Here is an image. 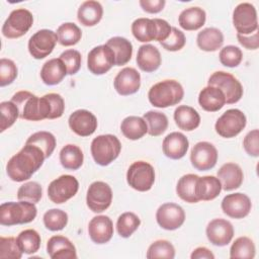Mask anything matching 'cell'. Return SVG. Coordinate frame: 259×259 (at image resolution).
<instances>
[{
  "label": "cell",
  "mask_w": 259,
  "mask_h": 259,
  "mask_svg": "<svg viewBox=\"0 0 259 259\" xmlns=\"http://www.w3.org/2000/svg\"><path fill=\"white\" fill-rule=\"evenodd\" d=\"M11 101L17 106L19 117L31 121L59 118L65 110V101L57 93L37 97L29 91H18L12 96Z\"/></svg>",
  "instance_id": "cell-1"
},
{
  "label": "cell",
  "mask_w": 259,
  "mask_h": 259,
  "mask_svg": "<svg viewBox=\"0 0 259 259\" xmlns=\"http://www.w3.org/2000/svg\"><path fill=\"white\" fill-rule=\"evenodd\" d=\"M45 159V154L38 147L25 144L17 154L9 159L6 165L7 175L15 182L25 181L41 167Z\"/></svg>",
  "instance_id": "cell-2"
},
{
  "label": "cell",
  "mask_w": 259,
  "mask_h": 259,
  "mask_svg": "<svg viewBox=\"0 0 259 259\" xmlns=\"http://www.w3.org/2000/svg\"><path fill=\"white\" fill-rule=\"evenodd\" d=\"M184 96L182 85L175 80H164L153 85L148 93L150 103L159 108L178 104Z\"/></svg>",
  "instance_id": "cell-3"
},
{
  "label": "cell",
  "mask_w": 259,
  "mask_h": 259,
  "mask_svg": "<svg viewBox=\"0 0 259 259\" xmlns=\"http://www.w3.org/2000/svg\"><path fill=\"white\" fill-rule=\"evenodd\" d=\"M37 213L34 203L19 200L8 201L0 205V224L2 226L22 225L32 222Z\"/></svg>",
  "instance_id": "cell-4"
},
{
  "label": "cell",
  "mask_w": 259,
  "mask_h": 259,
  "mask_svg": "<svg viewBox=\"0 0 259 259\" xmlns=\"http://www.w3.org/2000/svg\"><path fill=\"white\" fill-rule=\"evenodd\" d=\"M121 144L119 140L110 134L100 135L91 143V154L94 161L100 166H107L119 155Z\"/></svg>",
  "instance_id": "cell-5"
},
{
  "label": "cell",
  "mask_w": 259,
  "mask_h": 259,
  "mask_svg": "<svg viewBox=\"0 0 259 259\" xmlns=\"http://www.w3.org/2000/svg\"><path fill=\"white\" fill-rule=\"evenodd\" d=\"M207 84L221 89L225 95L226 103L233 104L238 102L243 96V86L240 81L232 74L217 71L211 74Z\"/></svg>",
  "instance_id": "cell-6"
},
{
  "label": "cell",
  "mask_w": 259,
  "mask_h": 259,
  "mask_svg": "<svg viewBox=\"0 0 259 259\" xmlns=\"http://www.w3.org/2000/svg\"><path fill=\"white\" fill-rule=\"evenodd\" d=\"M126 181L138 191L150 190L155 182L154 167L145 161L134 162L126 172Z\"/></svg>",
  "instance_id": "cell-7"
},
{
  "label": "cell",
  "mask_w": 259,
  "mask_h": 259,
  "mask_svg": "<svg viewBox=\"0 0 259 259\" xmlns=\"http://www.w3.org/2000/svg\"><path fill=\"white\" fill-rule=\"evenodd\" d=\"M33 16L24 8H18L9 14L2 26V33L7 38H17L24 35L32 26Z\"/></svg>",
  "instance_id": "cell-8"
},
{
  "label": "cell",
  "mask_w": 259,
  "mask_h": 259,
  "mask_svg": "<svg viewBox=\"0 0 259 259\" xmlns=\"http://www.w3.org/2000/svg\"><path fill=\"white\" fill-rule=\"evenodd\" d=\"M246 115L239 109L232 108L225 111L214 124L215 132L223 138H234L246 126Z\"/></svg>",
  "instance_id": "cell-9"
},
{
  "label": "cell",
  "mask_w": 259,
  "mask_h": 259,
  "mask_svg": "<svg viewBox=\"0 0 259 259\" xmlns=\"http://www.w3.org/2000/svg\"><path fill=\"white\" fill-rule=\"evenodd\" d=\"M78 189L79 182L74 176L62 175L50 183L48 196L54 203L61 204L75 196Z\"/></svg>",
  "instance_id": "cell-10"
},
{
  "label": "cell",
  "mask_w": 259,
  "mask_h": 259,
  "mask_svg": "<svg viewBox=\"0 0 259 259\" xmlns=\"http://www.w3.org/2000/svg\"><path fill=\"white\" fill-rule=\"evenodd\" d=\"M233 24L238 33L249 35L258 29L257 12L254 5L248 2L240 3L233 12Z\"/></svg>",
  "instance_id": "cell-11"
},
{
  "label": "cell",
  "mask_w": 259,
  "mask_h": 259,
  "mask_svg": "<svg viewBox=\"0 0 259 259\" xmlns=\"http://www.w3.org/2000/svg\"><path fill=\"white\" fill-rule=\"evenodd\" d=\"M112 201V190L110 186L103 181H95L90 184L86 202L87 206L93 212H102L107 209Z\"/></svg>",
  "instance_id": "cell-12"
},
{
  "label": "cell",
  "mask_w": 259,
  "mask_h": 259,
  "mask_svg": "<svg viewBox=\"0 0 259 259\" xmlns=\"http://www.w3.org/2000/svg\"><path fill=\"white\" fill-rule=\"evenodd\" d=\"M58 41V35L51 29H40L32 34L28 40V52L37 60L48 57Z\"/></svg>",
  "instance_id": "cell-13"
},
{
  "label": "cell",
  "mask_w": 259,
  "mask_h": 259,
  "mask_svg": "<svg viewBox=\"0 0 259 259\" xmlns=\"http://www.w3.org/2000/svg\"><path fill=\"white\" fill-rule=\"evenodd\" d=\"M115 65L114 54L106 45L93 48L87 58V67L94 75H103Z\"/></svg>",
  "instance_id": "cell-14"
},
{
  "label": "cell",
  "mask_w": 259,
  "mask_h": 259,
  "mask_svg": "<svg viewBox=\"0 0 259 259\" xmlns=\"http://www.w3.org/2000/svg\"><path fill=\"white\" fill-rule=\"evenodd\" d=\"M192 166L199 171H206L213 168L218 161V151L208 142H199L194 145L190 153Z\"/></svg>",
  "instance_id": "cell-15"
},
{
  "label": "cell",
  "mask_w": 259,
  "mask_h": 259,
  "mask_svg": "<svg viewBox=\"0 0 259 259\" xmlns=\"http://www.w3.org/2000/svg\"><path fill=\"white\" fill-rule=\"evenodd\" d=\"M158 225L168 231L180 228L185 221V212L183 208L173 202H167L159 206L156 212Z\"/></svg>",
  "instance_id": "cell-16"
},
{
  "label": "cell",
  "mask_w": 259,
  "mask_h": 259,
  "mask_svg": "<svg viewBox=\"0 0 259 259\" xmlns=\"http://www.w3.org/2000/svg\"><path fill=\"white\" fill-rule=\"evenodd\" d=\"M222 209L224 213L233 219H243L251 210L252 203L248 195L237 192L228 194L222 200Z\"/></svg>",
  "instance_id": "cell-17"
},
{
  "label": "cell",
  "mask_w": 259,
  "mask_h": 259,
  "mask_svg": "<svg viewBox=\"0 0 259 259\" xmlns=\"http://www.w3.org/2000/svg\"><path fill=\"white\" fill-rule=\"evenodd\" d=\"M206 237L214 246H226L234 237L233 225L227 220L214 219L206 227Z\"/></svg>",
  "instance_id": "cell-18"
},
{
  "label": "cell",
  "mask_w": 259,
  "mask_h": 259,
  "mask_svg": "<svg viewBox=\"0 0 259 259\" xmlns=\"http://www.w3.org/2000/svg\"><path fill=\"white\" fill-rule=\"evenodd\" d=\"M70 128L80 137L91 136L97 128V118L89 110L78 109L69 116Z\"/></svg>",
  "instance_id": "cell-19"
},
{
  "label": "cell",
  "mask_w": 259,
  "mask_h": 259,
  "mask_svg": "<svg viewBox=\"0 0 259 259\" xmlns=\"http://www.w3.org/2000/svg\"><path fill=\"white\" fill-rule=\"evenodd\" d=\"M114 89L120 95L126 96L138 92L141 86V75L135 69L125 67L117 73L113 81Z\"/></svg>",
  "instance_id": "cell-20"
},
{
  "label": "cell",
  "mask_w": 259,
  "mask_h": 259,
  "mask_svg": "<svg viewBox=\"0 0 259 259\" xmlns=\"http://www.w3.org/2000/svg\"><path fill=\"white\" fill-rule=\"evenodd\" d=\"M90 239L96 244H105L110 241L113 235V224L107 215L94 217L88 225Z\"/></svg>",
  "instance_id": "cell-21"
},
{
  "label": "cell",
  "mask_w": 259,
  "mask_h": 259,
  "mask_svg": "<svg viewBox=\"0 0 259 259\" xmlns=\"http://www.w3.org/2000/svg\"><path fill=\"white\" fill-rule=\"evenodd\" d=\"M47 252L52 259H76L77 253L73 243L64 236H53L47 243Z\"/></svg>",
  "instance_id": "cell-22"
},
{
  "label": "cell",
  "mask_w": 259,
  "mask_h": 259,
  "mask_svg": "<svg viewBox=\"0 0 259 259\" xmlns=\"http://www.w3.org/2000/svg\"><path fill=\"white\" fill-rule=\"evenodd\" d=\"M189 147V142L187 138L178 132H173L167 135L163 141L162 149L166 157L178 160L185 156Z\"/></svg>",
  "instance_id": "cell-23"
},
{
  "label": "cell",
  "mask_w": 259,
  "mask_h": 259,
  "mask_svg": "<svg viewBox=\"0 0 259 259\" xmlns=\"http://www.w3.org/2000/svg\"><path fill=\"white\" fill-rule=\"evenodd\" d=\"M218 178L222 184V189L226 191L237 189L243 182V171L236 163H226L218 171Z\"/></svg>",
  "instance_id": "cell-24"
},
{
  "label": "cell",
  "mask_w": 259,
  "mask_h": 259,
  "mask_svg": "<svg viewBox=\"0 0 259 259\" xmlns=\"http://www.w3.org/2000/svg\"><path fill=\"white\" fill-rule=\"evenodd\" d=\"M161 54L153 45H143L138 50L137 64L144 72H154L161 65Z\"/></svg>",
  "instance_id": "cell-25"
},
{
  "label": "cell",
  "mask_w": 259,
  "mask_h": 259,
  "mask_svg": "<svg viewBox=\"0 0 259 259\" xmlns=\"http://www.w3.org/2000/svg\"><path fill=\"white\" fill-rule=\"evenodd\" d=\"M198 103L205 111L214 112L223 108L226 104V98L221 89L207 85L199 92Z\"/></svg>",
  "instance_id": "cell-26"
},
{
  "label": "cell",
  "mask_w": 259,
  "mask_h": 259,
  "mask_svg": "<svg viewBox=\"0 0 259 259\" xmlns=\"http://www.w3.org/2000/svg\"><path fill=\"white\" fill-rule=\"evenodd\" d=\"M67 74L66 66L60 58L47 61L40 70V78L42 82L50 86L59 84Z\"/></svg>",
  "instance_id": "cell-27"
},
{
  "label": "cell",
  "mask_w": 259,
  "mask_h": 259,
  "mask_svg": "<svg viewBox=\"0 0 259 259\" xmlns=\"http://www.w3.org/2000/svg\"><path fill=\"white\" fill-rule=\"evenodd\" d=\"M103 14V8L98 1L88 0L83 2L77 13L78 20L84 26H93L97 24Z\"/></svg>",
  "instance_id": "cell-28"
},
{
  "label": "cell",
  "mask_w": 259,
  "mask_h": 259,
  "mask_svg": "<svg viewBox=\"0 0 259 259\" xmlns=\"http://www.w3.org/2000/svg\"><path fill=\"white\" fill-rule=\"evenodd\" d=\"M132 32L134 36L142 42L157 40L158 26L157 22L151 18H138L132 24Z\"/></svg>",
  "instance_id": "cell-29"
},
{
  "label": "cell",
  "mask_w": 259,
  "mask_h": 259,
  "mask_svg": "<svg viewBox=\"0 0 259 259\" xmlns=\"http://www.w3.org/2000/svg\"><path fill=\"white\" fill-rule=\"evenodd\" d=\"M174 120L180 130L190 132L198 127L200 115L193 107L180 105L174 111Z\"/></svg>",
  "instance_id": "cell-30"
},
{
  "label": "cell",
  "mask_w": 259,
  "mask_h": 259,
  "mask_svg": "<svg viewBox=\"0 0 259 259\" xmlns=\"http://www.w3.org/2000/svg\"><path fill=\"white\" fill-rule=\"evenodd\" d=\"M206 14L200 7H189L184 9L178 17L179 25L185 30H196L205 23Z\"/></svg>",
  "instance_id": "cell-31"
},
{
  "label": "cell",
  "mask_w": 259,
  "mask_h": 259,
  "mask_svg": "<svg viewBox=\"0 0 259 259\" xmlns=\"http://www.w3.org/2000/svg\"><path fill=\"white\" fill-rule=\"evenodd\" d=\"M196 42L200 50L214 52L223 46L224 35L220 29L215 27H207L198 32Z\"/></svg>",
  "instance_id": "cell-32"
},
{
  "label": "cell",
  "mask_w": 259,
  "mask_h": 259,
  "mask_svg": "<svg viewBox=\"0 0 259 259\" xmlns=\"http://www.w3.org/2000/svg\"><path fill=\"white\" fill-rule=\"evenodd\" d=\"M221 190L222 184L218 177H198L196 183V196L198 200H212L221 193Z\"/></svg>",
  "instance_id": "cell-33"
},
{
  "label": "cell",
  "mask_w": 259,
  "mask_h": 259,
  "mask_svg": "<svg viewBox=\"0 0 259 259\" xmlns=\"http://www.w3.org/2000/svg\"><path fill=\"white\" fill-rule=\"evenodd\" d=\"M109 47L115 59V66H122L130 62L133 55V45L132 42L121 36H114L107 40L105 44Z\"/></svg>",
  "instance_id": "cell-34"
},
{
  "label": "cell",
  "mask_w": 259,
  "mask_h": 259,
  "mask_svg": "<svg viewBox=\"0 0 259 259\" xmlns=\"http://www.w3.org/2000/svg\"><path fill=\"white\" fill-rule=\"evenodd\" d=\"M122 135L128 140H139L148 133V125L146 120L140 116H127L120 124Z\"/></svg>",
  "instance_id": "cell-35"
},
{
  "label": "cell",
  "mask_w": 259,
  "mask_h": 259,
  "mask_svg": "<svg viewBox=\"0 0 259 259\" xmlns=\"http://www.w3.org/2000/svg\"><path fill=\"white\" fill-rule=\"evenodd\" d=\"M199 176L195 174L183 175L177 182L176 192L177 195L184 201L189 203L198 202L196 196V183Z\"/></svg>",
  "instance_id": "cell-36"
},
{
  "label": "cell",
  "mask_w": 259,
  "mask_h": 259,
  "mask_svg": "<svg viewBox=\"0 0 259 259\" xmlns=\"http://www.w3.org/2000/svg\"><path fill=\"white\" fill-rule=\"evenodd\" d=\"M83 160V152L76 145L68 144L60 152V162L65 169L77 170L82 166Z\"/></svg>",
  "instance_id": "cell-37"
},
{
  "label": "cell",
  "mask_w": 259,
  "mask_h": 259,
  "mask_svg": "<svg viewBox=\"0 0 259 259\" xmlns=\"http://www.w3.org/2000/svg\"><path fill=\"white\" fill-rule=\"evenodd\" d=\"M143 118L146 120L148 125V134L153 137L162 135L168 127V118L167 116L160 112L150 110L144 113Z\"/></svg>",
  "instance_id": "cell-38"
},
{
  "label": "cell",
  "mask_w": 259,
  "mask_h": 259,
  "mask_svg": "<svg viewBox=\"0 0 259 259\" xmlns=\"http://www.w3.org/2000/svg\"><path fill=\"white\" fill-rule=\"evenodd\" d=\"M25 144L34 145L38 147L45 154L46 159L49 158L56 148V138L49 132H36L32 134L26 141Z\"/></svg>",
  "instance_id": "cell-39"
},
{
  "label": "cell",
  "mask_w": 259,
  "mask_h": 259,
  "mask_svg": "<svg viewBox=\"0 0 259 259\" xmlns=\"http://www.w3.org/2000/svg\"><path fill=\"white\" fill-rule=\"evenodd\" d=\"M58 41L65 47L76 45L82 36L81 29L73 22H65L57 29Z\"/></svg>",
  "instance_id": "cell-40"
},
{
  "label": "cell",
  "mask_w": 259,
  "mask_h": 259,
  "mask_svg": "<svg viewBox=\"0 0 259 259\" xmlns=\"http://www.w3.org/2000/svg\"><path fill=\"white\" fill-rule=\"evenodd\" d=\"M16 239L21 251L25 254L35 253L40 247L41 239L35 230H24L17 236Z\"/></svg>",
  "instance_id": "cell-41"
},
{
  "label": "cell",
  "mask_w": 259,
  "mask_h": 259,
  "mask_svg": "<svg viewBox=\"0 0 259 259\" xmlns=\"http://www.w3.org/2000/svg\"><path fill=\"white\" fill-rule=\"evenodd\" d=\"M141 225L140 218L134 212H123L121 213L116 222V230L120 237L128 238L134 232L138 230Z\"/></svg>",
  "instance_id": "cell-42"
},
{
  "label": "cell",
  "mask_w": 259,
  "mask_h": 259,
  "mask_svg": "<svg viewBox=\"0 0 259 259\" xmlns=\"http://www.w3.org/2000/svg\"><path fill=\"white\" fill-rule=\"evenodd\" d=\"M255 256V245L248 237H239L232 244L230 249L231 258L252 259Z\"/></svg>",
  "instance_id": "cell-43"
},
{
  "label": "cell",
  "mask_w": 259,
  "mask_h": 259,
  "mask_svg": "<svg viewBox=\"0 0 259 259\" xmlns=\"http://www.w3.org/2000/svg\"><path fill=\"white\" fill-rule=\"evenodd\" d=\"M44 224L50 231H61L68 223V214L59 208H52L45 212Z\"/></svg>",
  "instance_id": "cell-44"
},
{
  "label": "cell",
  "mask_w": 259,
  "mask_h": 259,
  "mask_svg": "<svg viewBox=\"0 0 259 259\" xmlns=\"http://www.w3.org/2000/svg\"><path fill=\"white\" fill-rule=\"evenodd\" d=\"M146 257L148 259L167 258L173 259L175 257L174 246L166 240H158L152 243L147 251Z\"/></svg>",
  "instance_id": "cell-45"
},
{
  "label": "cell",
  "mask_w": 259,
  "mask_h": 259,
  "mask_svg": "<svg viewBox=\"0 0 259 259\" xmlns=\"http://www.w3.org/2000/svg\"><path fill=\"white\" fill-rule=\"evenodd\" d=\"M42 195L41 186L35 181H29L22 184L17 191L18 200H25L32 203H36L40 200Z\"/></svg>",
  "instance_id": "cell-46"
},
{
  "label": "cell",
  "mask_w": 259,
  "mask_h": 259,
  "mask_svg": "<svg viewBox=\"0 0 259 259\" xmlns=\"http://www.w3.org/2000/svg\"><path fill=\"white\" fill-rule=\"evenodd\" d=\"M22 251L17 243V239L13 237L0 238V258L2 259H20Z\"/></svg>",
  "instance_id": "cell-47"
},
{
  "label": "cell",
  "mask_w": 259,
  "mask_h": 259,
  "mask_svg": "<svg viewBox=\"0 0 259 259\" xmlns=\"http://www.w3.org/2000/svg\"><path fill=\"white\" fill-rule=\"evenodd\" d=\"M1 110V125L0 132H4L10 127L19 117V111L17 106L12 101H3L0 103Z\"/></svg>",
  "instance_id": "cell-48"
},
{
  "label": "cell",
  "mask_w": 259,
  "mask_h": 259,
  "mask_svg": "<svg viewBox=\"0 0 259 259\" xmlns=\"http://www.w3.org/2000/svg\"><path fill=\"white\" fill-rule=\"evenodd\" d=\"M220 62L230 68H234L240 65L243 59V53L241 49L235 46H226L223 48L219 55Z\"/></svg>",
  "instance_id": "cell-49"
},
{
  "label": "cell",
  "mask_w": 259,
  "mask_h": 259,
  "mask_svg": "<svg viewBox=\"0 0 259 259\" xmlns=\"http://www.w3.org/2000/svg\"><path fill=\"white\" fill-rule=\"evenodd\" d=\"M17 77V67L12 60L2 58L0 60V86L11 84Z\"/></svg>",
  "instance_id": "cell-50"
},
{
  "label": "cell",
  "mask_w": 259,
  "mask_h": 259,
  "mask_svg": "<svg viewBox=\"0 0 259 259\" xmlns=\"http://www.w3.org/2000/svg\"><path fill=\"white\" fill-rule=\"evenodd\" d=\"M66 66L68 75H75L81 67V54L76 50H67L63 52L59 57Z\"/></svg>",
  "instance_id": "cell-51"
},
{
  "label": "cell",
  "mask_w": 259,
  "mask_h": 259,
  "mask_svg": "<svg viewBox=\"0 0 259 259\" xmlns=\"http://www.w3.org/2000/svg\"><path fill=\"white\" fill-rule=\"evenodd\" d=\"M185 42H186V38L184 33L178 28L172 27L169 36L160 44L165 50L170 52H176L181 50L185 46Z\"/></svg>",
  "instance_id": "cell-52"
},
{
  "label": "cell",
  "mask_w": 259,
  "mask_h": 259,
  "mask_svg": "<svg viewBox=\"0 0 259 259\" xmlns=\"http://www.w3.org/2000/svg\"><path fill=\"white\" fill-rule=\"evenodd\" d=\"M243 147L248 155L259 156V131L257 128L249 132L243 141Z\"/></svg>",
  "instance_id": "cell-53"
},
{
  "label": "cell",
  "mask_w": 259,
  "mask_h": 259,
  "mask_svg": "<svg viewBox=\"0 0 259 259\" xmlns=\"http://www.w3.org/2000/svg\"><path fill=\"white\" fill-rule=\"evenodd\" d=\"M237 38H238V41L247 50H257L259 47L258 29L249 35H243V34L237 33Z\"/></svg>",
  "instance_id": "cell-54"
},
{
  "label": "cell",
  "mask_w": 259,
  "mask_h": 259,
  "mask_svg": "<svg viewBox=\"0 0 259 259\" xmlns=\"http://www.w3.org/2000/svg\"><path fill=\"white\" fill-rule=\"evenodd\" d=\"M166 4L165 0H141L140 5L148 13H158L163 10Z\"/></svg>",
  "instance_id": "cell-55"
},
{
  "label": "cell",
  "mask_w": 259,
  "mask_h": 259,
  "mask_svg": "<svg viewBox=\"0 0 259 259\" xmlns=\"http://www.w3.org/2000/svg\"><path fill=\"white\" fill-rule=\"evenodd\" d=\"M191 259H213L214 255L205 247L196 248L190 255Z\"/></svg>",
  "instance_id": "cell-56"
}]
</instances>
